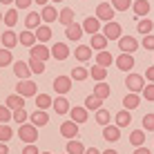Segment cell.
Masks as SVG:
<instances>
[{"label":"cell","mask_w":154,"mask_h":154,"mask_svg":"<svg viewBox=\"0 0 154 154\" xmlns=\"http://www.w3.org/2000/svg\"><path fill=\"white\" fill-rule=\"evenodd\" d=\"M18 136H20V141L23 143H27V145H34L36 139H38V132H36V125H31V123H25V125H20V130H18Z\"/></svg>","instance_id":"1"},{"label":"cell","mask_w":154,"mask_h":154,"mask_svg":"<svg viewBox=\"0 0 154 154\" xmlns=\"http://www.w3.org/2000/svg\"><path fill=\"white\" fill-rule=\"evenodd\" d=\"M16 94H20L23 98H27V96H38V87H36V83H31V81H20L18 85H16Z\"/></svg>","instance_id":"2"},{"label":"cell","mask_w":154,"mask_h":154,"mask_svg":"<svg viewBox=\"0 0 154 154\" xmlns=\"http://www.w3.org/2000/svg\"><path fill=\"white\" fill-rule=\"evenodd\" d=\"M100 34H103L107 40H121V38H123V34H121V25L114 23V20L105 23V27H103V31H100Z\"/></svg>","instance_id":"3"},{"label":"cell","mask_w":154,"mask_h":154,"mask_svg":"<svg viewBox=\"0 0 154 154\" xmlns=\"http://www.w3.org/2000/svg\"><path fill=\"white\" fill-rule=\"evenodd\" d=\"M114 11H116V9L112 7V2H100L96 7V18L109 23V20H114Z\"/></svg>","instance_id":"4"},{"label":"cell","mask_w":154,"mask_h":154,"mask_svg":"<svg viewBox=\"0 0 154 154\" xmlns=\"http://www.w3.org/2000/svg\"><path fill=\"white\" fill-rule=\"evenodd\" d=\"M125 85H127V89H130V92H134V94H136V92H143V87H145L141 74H127Z\"/></svg>","instance_id":"5"},{"label":"cell","mask_w":154,"mask_h":154,"mask_svg":"<svg viewBox=\"0 0 154 154\" xmlns=\"http://www.w3.org/2000/svg\"><path fill=\"white\" fill-rule=\"evenodd\" d=\"M29 54H31L34 60H42V63H45L47 58L51 56V49H49V47H45L42 42H38V45H34V47L29 49Z\"/></svg>","instance_id":"6"},{"label":"cell","mask_w":154,"mask_h":154,"mask_svg":"<svg viewBox=\"0 0 154 154\" xmlns=\"http://www.w3.org/2000/svg\"><path fill=\"white\" fill-rule=\"evenodd\" d=\"M14 74L20 78V81H27V78L31 76V67H29V63H25V60H16L14 63Z\"/></svg>","instance_id":"7"},{"label":"cell","mask_w":154,"mask_h":154,"mask_svg":"<svg viewBox=\"0 0 154 154\" xmlns=\"http://www.w3.org/2000/svg\"><path fill=\"white\" fill-rule=\"evenodd\" d=\"M54 89L58 92V96H65L72 89V76H58L54 81Z\"/></svg>","instance_id":"8"},{"label":"cell","mask_w":154,"mask_h":154,"mask_svg":"<svg viewBox=\"0 0 154 154\" xmlns=\"http://www.w3.org/2000/svg\"><path fill=\"white\" fill-rule=\"evenodd\" d=\"M119 47L123 54H134L136 49H139V42H136V38H132V36H123V38L119 40Z\"/></svg>","instance_id":"9"},{"label":"cell","mask_w":154,"mask_h":154,"mask_svg":"<svg viewBox=\"0 0 154 154\" xmlns=\"http://www.w3.org/2000/svg\"><path fill=\"white\" fill-rule=\"evenodd\" d=\"M60 134L63 136H67V139H74V136H78V123H74V121L69 119V121H65V123L60 125Z\"/></svg>","instance_id":"10"},{"label":"cell","mask_w":154,"mask_h":154,"mask_svg":"<svg viewBox=\"0 0 154 154\" xmlns=\"http://www.w3.org/2000/svg\"><path fill=\"white\" fill-rule=\"evenodd\" d=\"M103 139L109 141V143L119 141V139H121V127H119V125H105V127H103Z\"/></svg>","instance_id":"11"},{"label":"cell","mask_w":154,"mask_h":154,"mask_svg":"<svg viewBox=\"0 0 154 154\" xmlns=\"http://www.w3.org/2000/svg\"><path fill=\"white\" fill-rule=\"evenodd\" d=\"M83 29L87 31V34L94 36V34H100V29H103V27H100V20L92 16V18H85L83 20Z\"/></svg>","instance_id":"12"},{"label":"cell","mask_w":154,"mask_h":154,"mask_svg":"<svg viewBox=\"0 0 154 154\" xmlns=\"http://www.w3.org/2000/svg\"><path fill=\"white\" fill-rule=\"evenodd\" d=\"M87 112H89V109L85 107V105H83V107H72V109H69V119L74 121V123L81 125V123L87 121Z\"/></svg>","instance_id":"13"},{"label":"cell","mask_w":154,"mask_h":154,"mask_svg":"<svg viewBox=\"0 0 154 154\" xmlns=\"http://www.w3.org/2000/svg\"><path fill=\"white\" fill-rule=\"evenodd\" d=\"M116 67L123 72H130L132 67H134V56L132 54H121L119 58H116Z\"/></svg>","instance_id":"14"},{"label":"cell","mask_w":154,"mask_h":154,"mask_svg":"<svg viewBox=\"0 0 154 154\" xmlns=\"http://www.w3.org/2000/svg\"><path fill=\"white\" fill-rule=\"evenodd\" d=\"M29 119H31V125H36V127H45L47 123H49V116H47L45 109H36Z\"/></svg>","instance_id":"15"},{"label":"cell","mask_w":154,"mask_h":154,"mask_svg":"<svg viewBox=\"0 0 154 154\" xmlns=\"http://www.w3.org/2000/svg\"><path fill=\"white\" fill-rule=\"evenodd\" d=\"M51 56H54L56 60H65V58L69 56V47H67L65 42H56V45L51 47Z\"/></svg>","instance_id":"16"},{"label":"cell","mask_w":154,"mask_h":154,"mask_svg":"<svg viewBox=\"0 0 154 154\" xmlns=\"http://www.w3.org/2000/svg\"><path fill=\"white\" fill-rule=\"evenodd\" d=\"M85 34V29H83V25H78V23H72L69 27L65 29V36L69 40H81V36Z\"/></svg>","instance_id":"17"},{"label":"cell","mask_w":154,"mask_h":154,"mask_svg":"<svg viewBox=\"0 0 154 154\" xmlns=\"http://www.w3.org/2000/svg\"><path fill=\"white\" fill-rule=\"evenodd\" d=\"M0 40H2L5 49H11V47H16V42H20V40H18V36H16V34H14L11 29L2 31V36H0Z\"/></svg>","instance_id":"18"},{"label":"cell","mask_w":154,"mask_h":154,"mask_svg":"<svg viewBox=\"0 0 154 154\" xmlns=\"http://www.w3.org/2000/svg\"><path fill=\"white\" fill-rule=\"evenodd\" d=\"M18 40L23 42L25 47H29V49H31L34 45H38V38H36V34H34V31H29V29H25L23 34L18 36Z\"/></svg>","instance_id":"19"},{"label":"cell","mask_w":154,"mask_h":154,"mask_svg":"<svg viewBox=\"0 0 154 154\" xmlns=\"http://www.w3.org/2000/svg\"><path fill=\"white\" fill-rule=\"evenodd\" d=\"M54 109H56V114H69V100H67L65 96H58V98H54Z\"/></svg>","instance_id":"20"},{"label":"cell","mask_w":154,"mask_h":154,"mask_svg":"<svg viewBox=\"0 0 154 154\" xmlns=\"http://www.w3.org/2000/svg\"><path fill=\"white\" fill-rule=\"evenodd\" d=\"M74 56H76V60H81V63H87L89 58H92V47H85V45H81V47H76L74 49Z\"/></svg>","instance_id":"21"},{"label":"cell","mask_w":154,"mask_h":154,"mask_svg":"<svg viewBox=\"0 0 154 154\" xmlns=\"http://www.w3.org/2000/svg\"><path fill=\"white\" fill-rule=\"evenodd\" d=\"M89 47H92V49H98V51H105V47H107V38H105L103 34H94L92 40H89Z\"/></svg>","instance_id":"22"},{"label":"cell","mask_w":154,"mask_h":154,"mask_svg":"<svg viewBox=\"0 0 154 154\" xmlns=\"http://www.w3.org/2000/svg\"><path fill=\"white\" fill-rule=\"evenodd\" d=\"M100 105H103V98H98L96 94H89V96L85 98V107L92 109V112H98V109H103Z\"/></svg>","instance_id":"23"},{"label":"cell","mask_w":154,"mask_h":154,"mask_svg":"<svg viewBox=\"0 0 154 154\" xmlns=\"http://www.w3.org/2000/svg\"><path fill=\"white\" fill-rule=\"evenodd\" d=\"M89 76L94 78L96 83H103L105 78H107V67H100V65H94L92 69H89Z\"/></svg>","instance_id":"24"},{"label":"cell","mask_w":154,"mask_h":154,"mask_svg":"<svg viewBox=\"0 0 154 154\" xmlns=\"http://www.w3.org/2000/svg\"><path fill=\"white\" fill-rule=\"evenodd\" d=\"M7 107L11 109V112H16V109L25 107V98L20 96V94H11V96L7 98Z\"/></svg>","instance_id":"25"},{"label":"cell","mask_w":154,"mask_h":154,"mask_svg":"<svg viewBox=\"0 0 154 154\" xmlns=\"http://www.w3.org/2000/svg\"><path fill=\"white\" fill-rule=\"evenodd\" d=\"M40 18L45 20V23H54V20H58V11H56V7H51V5L42 7V14H40Z\"/></svg>","instance_id":"26"},{"label":"cell","mask_w":154,"mask_h":154,"mask_svg":"<svg viewBox=\"0 0 154 154\" xmlns=\"http://www.w3.org/2000/svg\"><path fill=\"white\" fill-rule=\"evenodd\" d=\"M85 152H87V147H85L81 141L72 139L69 143H67V154H85Z\"/></svg>","instance_id":"27"},{"label":"cell","mask_w":154,"mask_h":154,"mask_svg":"<svg viewBox=\"0 0 154 154\" xmlns=\"http://www.w3.org/2000/svg\"><path fill=\"white\" fill-rule=\"evenodd\" d=\"M132 11L136 16H147L150 14V2H147V0H136L134 7H132Z\"/></svg>","instance_id":"28"},{"label":"cell","mask_w":154,"mask_h":154,"mask_svg":"<svg viewBox=\"0 0 154 154\" xmlns=\"http://www.w3.org/2000/svg\"><path fill=\"white\" fill-rule=\"evenodd\" d=\"M40 14H36V11H31L29 16H27V18H25V27H27V29H38L40 27Z\"/></svg>","instance_id":"29"},{"label":"cell","mask_w":154,"mask_h":154,"mask_svg":"<svg viewBox=\"0 0 154 154\" xmlns=\"http://www.w3.org/2000/svg\"><path fill=\"white\" fill-rule=\"evenodd\" d=\"M114 63V56L109 54V51H98L96 54V65H100V67H109Z\"/></svg>","instance_id":"30"},{"label":"cell","mask_w":154,"mask_h":154,"mask_svg":"<svg viewBox=\"0 0 154 154\" xmlns=\"http://www.w3.org/2000/svg\"><path fill=\"white\" fill-rule=\"evenodd\" d=\"M34 34H36V38H38V42H42V45H45V42L51 38V29L47 27V25H40V27L36 29Z\"/></svg>","instance_id":"31"},{"label":"cell","mask_w":154,"mask_h":154,"mask_svg":"<svg viewBox=\"0 0 154 154\" xmlns=\"http://www.w3.org/2000/svg\"><path fill=\"white\" fill-rule=\"evenodd\" d=\"M123 105H125V109H136V107L141 105V98L136 96L134 92H130V94L123 98Z\"/></svg>","instance_id":"32"},{"label":"cell","mask_w":154,"mask_h":154,"mask_svg":"<svg viewBox=\"0 0 154 154\" xmlns=\"http://www.w3.org/2000/svg\"><path fill=\"white\" fill-rule=\"evenodd\" d=\"M114 121H116V125H119V127H125V125H130V121H132V114H130V109H121V112L114 116Z\"/></svg>","instance_id":"33"},{"label":"cell","mask_w":154,"mask_h":154,"mask_svg":"<svg viewBox=\"0 0 154 154\" xmlns=\"http://www.w3.org/2000/svg\"><path fill=\"white\" fill-rule=\"evenodd\" d=\"M130 143L134 147H143V143H145V132H143V130H134L130 134Z\"/></svg>","instance_id":"34"},{"label":"cell","mask_w":154,"mask_h":154,"mask_svg":"<svg viewBox=\"0 0 154 154\" xmlns=\"http://www.w3.org/2000/svg\"><path fill=\"white\" fill-rule=\"evenodd\" d=\"M58 20H60V25L69 27V25L74 23V9H63V11L58 14Z\"/></svg>","instance_id":"35"},{"label":"cell","mask_w":154,"mask_h":154,"mask_svg":"<svg viewBox=\"0 0 154 154\" xmlns=\"http://www.w3.org/2000/svg\"><path fill=\"white\" fill-rule=\"evenodd\" d=\"M136 29H139L143 36H147V34H150V31L154 29V23H152L150 18H141V20H139V25H136Z\"/></svg>","instance_id":"36"},{"label":"cell","mask_w":154,"mask_h":154,"mask_svg":"<svg viewBox=\"0 0 154 154\" xmlns=\"http://www.w3.org/2000/svg\"><path fill=\"white\" fill-rule=\"evenodd\" d=\"M109 92H112V89H109L107 83H96V87H94V94H96L98 98H103V100L109 96Z\"/></svg>","instance_id":"37"},{"label":"cell","mask_w":154,"mask_h":154,"mask_svg":"<svg viewBox=\"0 0 154 154\" xmlns=\"http://www.w3.org/2000/svg\"><path fill=\"white\" fill-rule=\"evenodd\" d=\"M87 76H89V72L85 69L83 65H78V67H74V69H72V81H85Z\"/></svg>","instance_id":"38"},{"label":"cell","mask_w":154,"mask_h":154,"mask_svg":"<svg viewBox=\"0 0 154 154\" xmlns=\"http://www.w3.org/2000/svg\"><path fill=\"white\" fill-rule=\"evenodd\" d=\"M36 105H38V109H47L49 105H54V100L47 96V94H38L36 96Z\"/></svg>","instance_id":"39"},{"label":"cell","mask_w":154,"mask_h":154,"mask_svg":"<svg viewBox=\"0 0 154 154\" xmlns=\"http://www.w3.org/2000/svg\"><path fill=\"white\" fill-rule=\"evenodd\" d=\"M14 63V56H11V49H0V67H7Z\"/></svg>","instance_id":"40"},{"label":"cell","mask_w":154,"mask_h":154,"mask_svg":"<svg viewBox=\"0 0 154 154\" xmlns=\"http://www.w3.org/2000/svg\"><path fill=\"white\" fill-rule=\"evenodd\" d=\"M16 23H18V9H9V11L5 14V25H7V27H14Z\"/></svg>","instance_id":"41"},{"label":"cell","mask_w":154,"mask_h":154,"mask_svg":"<svg viewBox=\"0 0 154 154\" xmlns=\"http://www.w3.org/2000/svg\"><path fill=\"white\" fill-rule=\"evenodd\" d=\"M109 119H112V114L107 112V109H98L96 112V123H100V125H109Z\"/></svg>","instance_id":"42"},{"label":"cell","mask_w":154,"mask_h":154,"mask_svg":"<svg viewBox=\"0 0 154 154\" xmlns=\"http://www.w3.org/2000/svg\"><path fill=\"white\" fill-rule=\"evenodd\" d=\"M7 121H14V112L7 107V105H0V123L7 125Z\"/></svg>","instance_id":"43"},{"label":"cell","mask_w":154,"mask_h":154,"mask_svg":"<svg viewBox=\"0 0 154 154\" xmlns=\"http://www.w3.org/2000/svg\"><path fill=\"white\" fill-rule=\"evenodd\" d=\"M14 136V132H11V127L9 125H5V123H0V143H7L9 139Z\"/></svg>","instance_id":"44"},{"label":"cell","mask_w":154,"mask_h":154,"mask_svg":"<svg viewBox=\"0 0 154 154\" xmlns=\"http://www.w3.org/2000/svg\"><path fill=\"white\" fill-rule=\"evenodd\" d=\"M29 119V114H27V109L25 107H20V109H16L14 112V121L16 123H20V125H25V121Z\"/></svg>","instance_id":"45"},{"label":"cell","mask_w":154,"mask_h":154,"mask_svg":"<svg viewBox=\"0 0 154 154\" xmlns=\"http://www.w3.org/2000/svg\"><path fill=\"white\" fill-rule=\"evenodd\" d=\"M130 5H132V0H112V7L116 11H127Z\"/></svg>","instance_id":"46"},{"label":"cell","mask_w":154,"mask_h":154,"mask_svg":"<svg viewBox=\"0 0 154 154\" xmlns=\"http://www.w3.org/2000/svg\"><path fill=\"white\" fill-rule=\"evenodd\" d=\"M29 67H31V72H34V74H42V72H45V63H42V60H34V58H31Z\"/></svg>","instance_id":"47"},{"label":"cell","mask_w":154,"mask_h":154,"mask_svg":"<svg viewBox=\"0 0 154 154\" xmlns=\"http://www.w3.org/2000/svg\"><path fill=\"white\" fill-rule=\"evenodd\" d=\"M143 130L154 132V114H145L143 116Z\"/></svg>","instance_id":"48"},{"label":"cell","mask_w":154,"mask_h":154,"mask_svg":"<svg viewBox=\"0 0 154 154\" xmlns=\"http://www.w3.org/2000/svg\"><path fill=\"white\" fill-rule=\"evenodd\" d=\"M143 98H145V100H154V83H150V85L143 87Z\"/></svg>","instance_id":"49"},{"label":"cell","mask_w":154,"mask_h":154,"mask_svg":"<svg viewBox=\"0 0 154 154\" xmlns=\"http://www.w3.org/2000/svg\"><path fill=\"white\" fill-rule=\"evenodd\" d=\"M143 47H145L147 51H150V49H154V36H152V34H147L145 38H143Z\"/></svg>","instance_id":"50"},{"label":"cell","mask_w":154,"mask_h":154,"mask_svg":"<svg viewBox=\"0 0 154 154\" xmlns=\"http://www.w3.org/2000/svg\"><path fill=\"white\" fill-rule=\"evenodd\" d=\"M34 0H16V9H27Z\"/></svg>","instance_id":"51"},{"label":"cell","mask_w":154,"mask_h":154,"mask_svg":"<svg viewBox=\"0 0 154 154\" xmlns=\"http://www.w3.org/2000/svg\"><path fill=\"white\" fill-rule=\"evenodd\" d=\"M23 154H40V152H38V147H36V145H25Z\"/></svg>","instance_id":"52"},{"label":"cell","mask_w":154,"mask_h":154,"mask_svg":"<svg viewBox=\"0 0 154 154\" xmlns=\"http://www.w3.org/2000/svg\"><path fill=\"white\" fill-rule=\"evenodd\" d=\"M145 78H147L150 83H154V65H152V67H147V69H145Z\"/></svg>","instance_id":"53"},{"label":"cell","mask_w":154,"mask_h":154,"mask_svg":"<svg viewBox=\"0 0 154 154\" xmlns=\"http://www.w3.org/2000/svg\"><path fill=\"white\" fill-rule=\"evenodd\" d=\"M134 154H150V150H147V147H136Z\"/></svg>","instance_id":"54"},{"label":"cell","mask_w":154,"mask_h":154,"mask_svg":"<svg viewBox=\"0 0 154 154\" xmlns=\"http://www.w3.org/2000/svg\"><path fill=\"white\" fill-rule=\"evenodd\" d=\"M0 154H9V147H7V143H0Z\"/></svg>","instance_id":"55"},{"label":"cell","mask_w":154,"mask_h":154,"mask_svg":"<svg viewBox=\"0 0 154 154\" xmlns=\"http://www.w3.org/2000/svg\"><path fill=\"white\" fill-rule=\"evenodd\" d=\"M85 154H103V152H98L96 147H87V152H85Z\"/></svg>","instance_id":"56"},{"label":"cell","mask_w":154,"mask_h":154,"mask_svg":"<svg viewBox=\"0 0 154 154\" xmlns=\"http://www.w3.org/2000/svg\"><path fill=\"white\" fill-rule=\"evenodd\" d=\"M34 2H38V5H42V7H47V0H34Z\"/></svg>","instance_id":"57"},{"label":"cell","mask_w":154,"mask_h":154,"mask_svg":"<svg viewBox=\"0 0 154 154\" xmlns=\"http://www.w3.org/2000/svg\"><path fill=\"white\" fill-rule=\"evenodd\" d=\"M2 5H11V2H16V0H0Z\"/></svg>","instance_id":"58"},{"label":"cell","mask_w":154,"mask_h":154,"mask_svg":"<svg viewBox=\"0 0 154 154\" xmlns=\"http://www.w3.org/2000/svg\"><path fill=\"white\" fill-rule=\"evenodd\" d=\"M103 154H119V152H116V150H105Z\"/></svg>","instance_id":"59"},{"label":"cell","mask_w":154,"mask_h":154,"mask_svg":"<svg viewBox=\"0 0 154 154\" xmlns=\"http://www.w3.org/2000/svg\"><path fill=\"white\" fill-rule=\"evenodd\" d=\"M2 20H5V16H2V11H0V23H2Z\"/></svg>","instance_id":"60"},{"label":"cell","mask_w":154,"mask_h":154,"mask_svg":"<svg viewBox=\"0 0 154 154\" xmlns=\"http://www.w3.org/2000/svg\"><path fill=\"white\" fill-rule=\"evenodd\" d=\"M54 2H63V0H54Z\"/></svg>","instance_id":"61"},{"label":"cell","mask_w":154,"mask_h":154,"mask_svg":"<svg viewBox=\"0 0 154 154\" xmlns=\"http://www.w3.org/2000/svg\"><path fill=\"white\" fill-rule=\"evenodd\" d=\"M40 154H49V152H40Z\"/></svg>","instance_id":"62"}]
</instances>
